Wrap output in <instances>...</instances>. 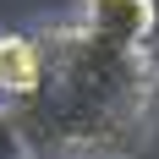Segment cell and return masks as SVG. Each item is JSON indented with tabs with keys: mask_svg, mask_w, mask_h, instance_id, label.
Listing matches in <instances>:
<instances>
[{
	"mask_svg": "<svg viewBox=\"0 0 159 159\" xmlns=\"http://www.w3.org/2000/svg\"><path fill=\"white\" fill-rule=\"evenodd\" d=\"M44 82L11 104L33 159H132L159 115V49L110 44L82 22L39 33Z\"/></svg>",
	"mask_w": 159,
	"mask_h": 159,
	"instance_id": "cell-1",
	"label": "cell"
},
{
	"mask_svg": "<svg viewBox=\"0 0 159 159\" xmlns=\"http://www.w3.org/2000/svg\"><path fill=\"white\" fill-rule=\"evenodd\" d=\"M77 22L93 28L99 39H110V44L143 49V44H154V33H159V6L154 0H82Z\"/></svg>",
	"mask_w": 159,
	"mask_h": 159,
	"instance_id": "cell-2",
	"label": "cell"
},
{
	"mask_svg": "<svg viewBox=\"0 0 159 159\" xmlns=\"http://www.w3.org/2000/svg\"><path fill=\"white\" fill-rule=\"evenodd\" d=\"M44 82V49H39V33H0V110H11L22 99L39 93Z\"/></svg>",
	"mask_w": 159,
	"mask_h": 159,
	"instance_id": "cell-3",
	"label": "cell"
},
{
	"mask_svg": "<svg viewBox=\"0 0 159 159\" xmlns=\"http://www.w3.org/2000/svg\"><path fill=\"white\" fill-rule=\"evenodd\" d=\"M0 159H33L22 132H16V121H11V110H0Z\"/></svg>",
	"mask_w": 159,
	"mask_h": 159,
	"instance_id": "cell-4",
	"label": "cell"
}]
</instances>
